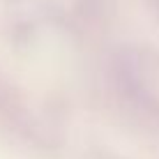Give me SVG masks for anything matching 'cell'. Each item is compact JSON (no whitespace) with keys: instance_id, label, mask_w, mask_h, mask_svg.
<instances>
[]
</instances>
